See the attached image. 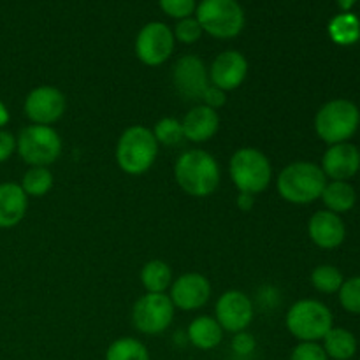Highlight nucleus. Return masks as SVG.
I'll return each instance as SVG.
<instances>
[{
  "label": "nucleus",
  "instance_id": "20",
  "mask_svg": "<svg viewBox=\"0 0 360 360\" xmlns=\"http://www.w3.org/2000/svg\"><path fill=\"white\" fill-rule=\"evenodd\" d=\"M186 336L199 350H214L224 340V329L213 316H199L188 326Z\"/></svg>",
  "mask_w": 360,
  "mask_h": 360
},
{
  "label": "nucleus",
  "instance_id": "24",
  "mask_svg": "<svg viewBox=\"0 0 360 360\" xmlns=\"http://www.w3.org/2000/svg\"><path fill=\"white\" fill-rule=\"evenodd\" d=\"M329 35L336 44L352 46L360 39V21L355 14L343 13L329 23Z\"/></svg>",
  "mask_w": 360,
  "mask_h": 360
},
{
  "label": "nucleus",
  "instance_id": "26",
  "mask_svg": "<svg viewBox=\"0 0 360 360\" xmlns=\"http://www.w3.org/2000/svg\"><path fill=\"white\" fill-rule=\"evenodd\" d=\"M20 185L27 197H44L53 188V172L48 167H30Z\"/></svg>",
  "mask_w": 360,
  "mask_h": 360
},
{
  "label": "nucleus",
  "instance_id": "2",
  "mask_svg": "<svg viewBox=\"0 0 360 360\" xmlns=\"http://www.w3.org/2000/svg\"><path fill=\"white\" fill-rule=\"evenodd\" d=\"M327 176L313 162L288 164L278 176V192L287 202L309 204L322 197Z\"/></svg>",
  "mask_w": 360,
  "mask_h": 360
},
{
  "label": "nucleus",
  "instance_id": "21",
  "mask_svg": "<svg viewBox=\"0 0 360 360\" xmlns=\"http://www.w3.org/2000/svg\"><path fill=\"white\" fill-rule=\"evenodd\" d=\"M320 199L323 200L327 210L340 214L347 213L355 206L357 193H355V188L348 181H330L326 185Z\"/></svg>",
  "mask_w": 360,
  "mask_h": 360
},
{
  "label": "nucleus",
  "instance_id": "11",
  "mask_svg": "<svg viewBox=\"0 0 360 360\" xmlns=\"http://www.w3.org/2000/svg\"><path fill=\"white\" fill-rule=\"evenodd\" d=\"M65 97L55 86H37L25 98V115L34 125H51L65 112Z\"/></svg>",
  "mask_w": 360,
  "mask_h": 360
},
{
  "label": "nucleus",
  "instance_id": "37",
  "mask_svg": "<svg viewBox=\"0 0 360 360\" xmlns=\"http://www.w3.org/2000/svg\"><path fill=\"white\" fill-rule=\"evenodd\" d=\"M9 120H11L9 109H7V105L0 101V129H4V127L7 125V123H9Z\"/></svg>",
  "mask_w": 360,
  "mask_h": 360
},
{
  "label": "nucleus",
  "instance_id": "29",
  "mask_svg": "<svg viewBox=\"0 0 360 360\" xmlns=\"http://www.w3.org/2000/svg\"><path fill=\"white\" fill-rule=\"evenodd\" d=\"M340 302L348 313L360 315V276L343 281L340 288Z\"/></svg>",
  "mask_w": 360,
  "mask_h": 360
},
{
  "label": "nucleus",
  "instance_id": "10",
  "mask_svg": "<svg viewBox=\"0 0 360 360\" xmlns=\"http://www.w3.org/2000/svg\"><path fill=\"white\" fill-rule=\"evenodd\" d=\"M174 51V34L160 21L144 25L136 39V55L144 65L158 67Z\"/></svg>",
  "mask_w": 360,
  "mask_h": 360
},
{
  "label": "nucleus",
  "instance_id": "4",
  "mask_svg": "<svg viewBox=\"0 0 360 360\" xmlns=\"http://www.w3.org/2000/svg\"><path fill=\"white\" fill-rule=\"evenodd\" d=\"M360 125V111L354 102L336 98L319 109L315 116V130L327 144L347 143Z\"/></svg>",
  "mask_w": 360,
  "mask_h": 360
},
{
  "label": "nucleus",
  "instance_id": "35",
  "mask_svg": "<svg viewBox=\"0 0 360 360\" xmlns=\"http://www.w3.org/2000/svg\"><path fill=\"white\" fill-rule=\"evenodd\" d=\"M14 151H16V137L7 130L0 129V164L9 160Z\"/></svg>",
  "mask_w": 360,
  "mask_h": 360
},
{
  "label": "nucleus",
  "instance_id": "3",
  "mask_svg": "<svg viewBox=\"0 0 360 360\" xmlns=\"http://www.w3.org/2000/svg\"><path fill=\"white\" fill-rule=\"evenodd\" d=\"M158 155V143L151 129L132 125L120 136L116 144V162L130 176L144 174L153 167Z\"/></svg>",
  "mask_w": 360,
  "mask_h": 360
},
{
  "label": "nucleus",
  "instance_id": "31",
  "mask_svg": "<svg viewBox=\"0 0 360 360\" xmlns=\"http://www.w3.org/2000/svg\"><path fill=\"white\" fill-rule=\"evenodd\" d=\"M158 2L165 14H169L171 18H178V20L190 18L197 9L195 0H158Z\"/></svg>",
  "mask_w": 360,
  "mask_h": 360
},
{
  "label": "nucleus",
  "instance_id": "1",
  "mask_svg": "<svg viewBox=\"0 0 360 360\" xmlns=\"http://www.w3.org/2000/svg\"><path fill=\"white\" fill-rule=\"evenodd\" d=\"M179 188L193 197H207L220 185L217 158L204 150L185 151L174 165Z\"/></svg>",
  "mask_w": 360,
  "mask_h": 360
},
{
  "label": "nucleus",
  "instance_id": "8",
  "mask_svg": "<svg viewBox=\"0 0 360 360\" xmlns=\"http://www.w3.org/2000/svg\"><path fill=\"white\" fill-rule=\"evenodd\" d=\"M197 21L217 39H232L245 27V13L236 0H202L197 6Z\"/></svg>",
  "mask_w": 360,
  "mask_h": 360
},
{
  "label": "nucleus",
  "instance_id": "16",
  "mask_svg": "<svg viewBox=\"0 0 360 360\" xmlns=\"http://www.w3.org/2000/svg\"><path fill=\"white\" fill-rule=\"evenodd\" d=\"M360 169V151L350 143L333 144L322 158V171L333 181H347Z\"/></svg>",
  "mask_w": 360,
  "mask_h": 360
},
{
  "label": "nucleus",
  "instance_id": "30",
  "mask_svg": "<svg viewBox=\"0 0 360 360\" xmlns=\"http://www.w3.org/2000/svg\"><path fill=\"white\" fill-rule=\"evenodd\" d=\"M202 27L199 25L197 18H183V20L178 21L174 28V37L178 41L185 42V44H192V42H197L202 35Z\"/></svg>",
  "mask_w": 360,
  "mask_h": 360
},
{
  "label": "nucleus",
  "instance_id": "32",
  "mask_svg": "<svg viewBox=\"0 0 360 360\" xmlns=\"http://www.w3.org/2000/svg\"><path fill=\"white\" fill-rule=\"evenodd\" d=\"M290 360H329V357L319 343H299L292 350Z\"/></svg>",
  "mask_w": 360,
  "mask_h": 360
},
{
  "label": "nucleus",
  "instance_id": "28",
  "mask_svg": "<svg viewBox=\"0 0 360 360\" xmlns=\"http://www.w3.org/2000/svg\"><path fill=\"white\" fill-rule=\"evenodd\" d=\"M151 132H153L157 143L165 144V146H178V144L185 139V136H183L181 122L172 118V116L158 120V122L155 123Z\"/></svg>",
  "mask_w": 360,
  "mask_h": 360
},
{
  "label": "nucleus",
  "instance_id": "27",
  "mask_svg": "<svg viewBox=\"0 0 360 360\" xmlns=\"http://www.w3.org/2000/svg\"><path fill=\"white\" fill-rule=\"evenodd\" d=\"M345 278L338 267L330 266V264H323L313 269L311 273V283L322 294H336L340 292L341 285H343Z\"/></svg>",
  "mask_w": 360,
  "mask_h": 360
},
{
  "label": "nucleus",
  "instance_id": "15",
  "mask_svg": "<svg viewBox=\"0 0 360 360\" xmlns=\"http://www.w3.org/2000/svg\"><path fill=\"white\" fill-rule=\"evenodd\" d=\"M248 76V62L239 51H224L213 60L210 69V83L224 91L236 90Z\"/></svg>",
  "mask_w": 360,
  "mask_h": 360
},
{
  "label": "nucleus",
  "instance_id": "5",
  "mask_svg": "<svg viewBox=\"0 0 360 360\" xmlns=\"http://www.w3.org/2000/svg\"><path fill=\"white\" fill-rule=\"evenodd\" d=\"M231 179L239 193L264 192L273 179V167L266 155L257 148H241L236 151L229 164Z\"/></svg>",
  "mask_w": 360,
  "mask_h": 360
},
{
  "label": "nucleus",
  "instance_id": "17",
  "mask_svg": "<svg viewBox=\"0 0 360 360\" xmlns=\"http://www.w3.org/2000/svg\"><path fill=\"white\" fill-rule=\"evenodd\" d=\"M308 232L311 241L323 250L338 248L345 241L347 229L340 214L333 211H316L308 224Z\"/></svg>",
  "mask_w": 360,
  "mask_h": 360
},
{
  "label": "nucleus",
  "instance_id": "33",
  "mask_svg": "<svg viewBox=\"0 0 360 360\" xmlns=\"http://www.w3.org/2000/svg\"><path fill=\"white\" fill-rule=\"evenodd\" d=\"M200 102H202L204 105H207V108H211V109H214V111H217L218 108H221V105L227 102V97H225L224 90H220V88L213 86V84L210 83V86H207L206 91H204Z\"/></svg>",
  "mask_w": 360,
  "mask_h": 360
},
{
  "label": "nucleus",
  "instance_id": "18",
  "mask_svg": "<svg viewBox=\"0 0 360 360\" xmlns=\"http://www.w3.org/2000/svg\"><path fill=\"white\" fill-rule=\"evenodd\" d=\"M183 136L192 143H206L220 129V116L214 109L200 104L190 109L181 122Z\"/></svg>",
  "mask_w": 360,
  "mask_h": 360
},
{
  "label": "nucleus",
  "instance_id": "19",
  "mask_svg": "<svg viewBox=\"0 0 360 360\" xmlns=\"http://www.w3.org/2000/svg\"><path fill=\"white\" fill-rule=\"evenodd\" d=\"M28 197L21 185L13 181L0 183V229H13L27 214Z\"/></svg>",
  "mask_w": 360,
  "mask_h": 360
},
{
  "label": "nucleus",
  "instance_id": "22",
  "mask_svg": "<svg viewBox=\"0 0 360 360\" xmlns=\"http://www.w3.org/2000/svg\"><path fill=\"white\" fill-rule=\"evenodd\" d=\"M323 350L334 360H350L357 354V340L354 334L341 327H333L323 338Z\"/></svg>",
  "mask_w": 360,
  "mask_h": 360
},
{
  "label": "nucleus",
  "instance_id": "36",
  "mask_svg": "<svg viewBox=\"0 0 360 360\" xmlns=\"http://www.w3.org/2000/svg\"><path fill=\"white\" fill-rule=\"evenodd\" d=\"M253 197L255 195H250V193H239L238 200H236L239 206V210H243V211L252 210L253 204H255V199H253Z\"/></svg>",
  "mask_w": 360,
  "mask_h": 360
},
{
  "label": "nucleus",
  "instance_id": "7",
  "mask_svg": "<svg viewBox=\"0 0 360 360\" xmlns=\"http://www.w3.org/2000/svg\"><path fill=\"white\" fill-rule=\"evenodd\" d=\"M16 150L30 167H48L62 153V139L53 127L28 125L16 137Z\"/></svg>",
  "mask_w": 360,
  "mask_h": 360
},
{
  "label": "nucleus",
  "instance_id": "23",
  "mask_svg": "<svg viewBox=\"0 0 360 360\" xmlns=\"http://www.w3.org/2000/svg\"><path fill=\"white\" fill-rule=\"evenodd\" d=\"M141 281L148 294H164L172 283V271L164 260H150L141 271Z\"/></svg>",
  "mask_w": 360,
  "mask_h": 360
},
{
  "label": "nucleus",
  "instance_id": "12",
  "mask_svg": "<svg viewBox=\"0 0 360 360\" xmlns=\"http://www.w3.org/2000/svg\"><path fill=\"white\" fill-rule=\"evenodd\" d=\"M172 83L183 98L200 101L210 86V76L202 60L195 55L181 56L172 69Z\"/></svg>",
  "mask_w": 360,
  "mask_h": 360
},
{
  "label": "nucleus",
  "instance_id": "14",
  "mask_svg": "<svg viewBox=\"0 0 360 360\" xmlns=\"http://www.w3.org/2000/svg\"><path fill=\"white\" fill-rule=\"evenodd\" d=\"M211 285L206 276L199 273L181 274L171 287V301L174 308L183 311L199 309L210 301Z\"/></svg>",
  "mask_w": 360,
  "mask_h": 360
},
{
  "label": "nucleus",
  "instance_id": "13",
  "mask_svg": "<svg viewBox=\"0 0 360 360\" xmlns=\"http://www.w3.org/2000/svg\"><path fill=\"white\" fill-rule=\"evenodd\" d=\"M217 322L229 333H243L253 320V304L241 290H229L217 302Z\"/></svg>",
  "mask_w": 360,
  "mask_h": 360
},
{
  "label": "nucleus",
  "instance_id": "34",
  "mask_svg": "<svg viewBox=\"0 0 360 360\" xmlns=\"http://www.w3.org/2000/svg\"><path fill=\"white\" fill-rule=\"evenodd\" d=\"M255 347H257L255 338L246 334L245 330L236 334L234 340H232V350H234L238 355H250L253 350H255Z\"/></svg>",
  "mask_w": 360,
  "mask_h": 360
},
{
  "label": "nucleus",
  "instance_id": "38",
  "mask_svg": "<svg viewBox=\"0 0 360 360\" xmlns=\"http://www.w3.org/2000/svg\"><path fill=\"white\" fill-rule=\"evenodd\" d=\"M355 2H357V0H338V4L341 6V9H345L347 13L352 9V6H354Z\"/></svg>",
  "mask_w": 360,
  "mask_h": 360
},
{
  "label": "nucleus",
  "instance_id": "6",
  "mask_svg": "<svg viewBox=\"0 0 360 360\" xmlns=\"http://www.w3.org/2000/svg\"><path fill=\"white\" fill-rule=\"evenodd\" d=\"M287 329L301 343H316L333 329V313L315 299L297 301L287 313Z\"/></svg>",
  "mask_w": 360,
  "mask_h": 360
},
{
  "label": "nucleus",
  "instance_id": "25",
  "mask_svg": "<svg viewBox=\"0 0 360 360\" xmlns=\"http://www.w3.org/2000/svg\"><path fill=\"white\" fill-rule=\"evenodd\" d=\"M105 360H150V352L134 338H122L109 345Z\"/></svg>",
  "mask_w": 360,
  "mask_h": 360
},
{
  "label": "nucleus",
  "instance_id": "9",
  "mask_svg": "<svg viewBox=\"0 0 360 360\" xmlns=\"http://www.w3.org/2000/svg\"><path fill=\"white\" fill-rule=\"evenodd\" d=\"M174 319V304L165 294H144L132 309V322L139 333L148 336L162 334Z\"/></svg>",
  "mask_w": 360,
  "mask_h": 360
}]
</instances>
